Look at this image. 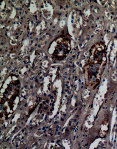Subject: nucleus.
<instances>
[{
  "label": "nucleus",
  "instance_id": "nucleus-1",
  "mask_svg": "<svg viewBox=\"0 0 117 149\" xmlns=\"http://www.w3.org/2000/svg\"><path fill=\"white\" fill-rule=\"evenodd\" d=\"M71 49L70 40L64 36H60L50 43L48 52L54 61H61L68 56Z\"/></svg>",
  "mask_w": 117,
  "mask_h": 149
},
{
  "label": "nucleus",
  "instance_id": "nucleus-2",
  "mask_svg": "<svg viewBox=\"0 0 117 149\" xmlns=\"http://www.w3.org/2000/svg\"><path fill=\"white\" fill-rule=\"evenodd\" d=\"M103 66L87 63L84 68V76L86 86L90 89H95L100 84L104 72Z\"/></svg>",
  "mask_w": 117,
  "mask_h": 149
},
{
  "label": "nucleus",
  "instance_id": "nucleus-3",
  "mask_svg": "<svg viewBox=\"0 0 117 149\" xmlns=\"http://www.w3.org/2000/svg\"><path fill=\"white\" fill-rule=\"evenodd\" d=\"M106 50V47L104 42H99L95 44L89 51L88 62L105 67L107 63Z\"/></svg>",
  "mask_w": 117,
  "mask_h": 149
}]
</instances>
